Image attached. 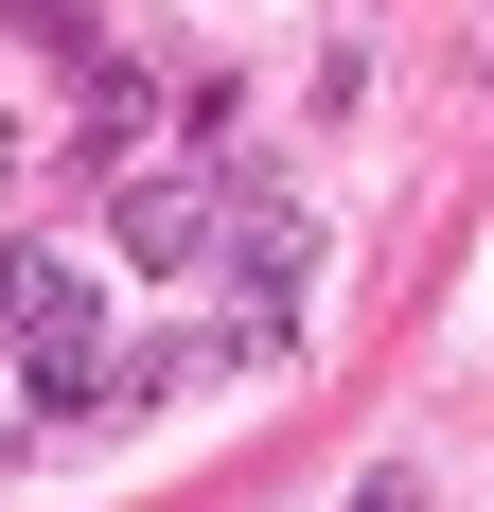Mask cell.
Segmentation results:
<instances>
[{
    "label": "cell",
    "mask_w": 494,
    "mask_h": 512,
    "mask_svg": "<svg viewBox=\"0 0 494 512\" xmlns=\"http://www.w3.org/2000/svg\"><path fill=\"white\" fill-rule=\"evenodd\" d=\"M18 389H36V424H106V407H142V354H106V318H71L18 354Z\"/></svg>",
    "instance_id": "obj_1"
},
{
    "label": "cell",
    "mask_w": 494,
    "mask_h": 512,
    "mask_svg": "<svg viewBox=\"0 0 494 512\" xmlns=\"http://www.w3.org/2000/svg\"><path fill=\"white\" fill-rule=\"evenodd\" d=\"M71 318H89V265H71V248H0V336H18V354L71 336Z\"/></svg>",
    "instance_id": "obj_2"
},
{
    "label": "cell",
    "mask_w": 494,
    "mask_h": 512,
    "mask_svg": "<svg viewBox=\"0 0 494 512\" xmlns=\"http://www.w3.org/2000/svg\"><path fill=\"white\" fill-rule=\"evenodd\" d=\"M124 248H142V265H195L212 248V195H195V177H124Z\"/></svg>",
    "instance_id": "obj_3"
},
{
    "label": "cell",
    "mask_w": 494,
    "mask_h": 512,
    "mask_svg": "<svg viewBox=\"0 0 494 512\" xmlns=\"http://www.w3.org/2000/svg\"><path fill=\"white\" fill-rule=\"evenodd\" d=\"M353 512H424V495H406V477H371V495H353Z\"/></svg>",
    "instance_id": "obj_4"
},
{
    "label": "cell",
    "mask_w": 494,
    "mask_h": 512,
    "mask_svg": "<svg viewBox=\"0 0 494 512\" xmlns=\"http://www.w3.org/2000/svg\"><path fill=\"white\" fill-rule=\"evenodd\" d=\"M0 159H18V142H0Z\"/></svg>",
    "instance_id": "obj_5"
}]
</instances>
